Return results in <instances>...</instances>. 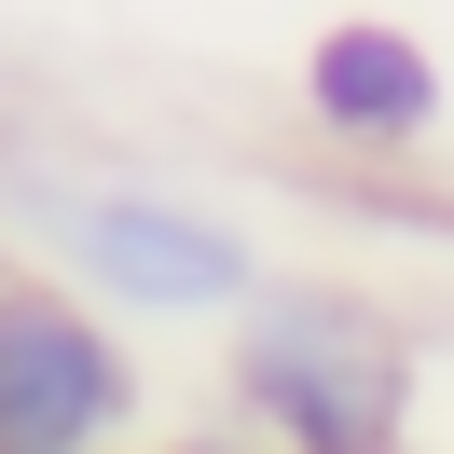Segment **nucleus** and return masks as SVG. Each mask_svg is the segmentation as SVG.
<instances>
[{"label":"nucleus","instance_id":"7ed1b4c3","mask_svg":"<svg viewBox=\"0 0 454 454\" xmlns=\"http://www.w3.org/2000/svg\"><path fill=\"white\" fill-rule=\"evenodd\" d=\"M42 221L69 234V248L97 262L111 289H138V303H221L248 262H234L221 221H193V207H138V193H56Z\"/></svg>","mask_w":454,"mask_h":454},{"label":"nucleus","instance_id":"20e7f679","mask_svg":"<svg viewBox=\"0 0 454 454\" xmlns=\"http://www.w3.org/2000/svg\"><path fill=\"white\" fill-rule=\"evenodd\" d=\"M317 111H331L344 138H427V124H441V69L399 28H331L317 42Z\"/></svg>","mask_w":454,"mask_h":454},{"label":"nucleus","instance_id":"f03ea898","mask_svg":"<svg viewBox=\"0 0 454 454\" xmlns=\"http://www.w3.org/2000/svg\"><path fill=\"white\" fill-rule=\"evenodd\" d=\"M111 413H124V372L83 317L0 303V454H83Z\"/></svg>","mask_w":454,"mask_h":454},{"label":"nucleus","instance_id":"f257e3e1","mask_svg":"<svg viewBox=\"0 0 454 454\" xmlns=\"http://www.w3.org/2000/svg\"><path fill=\"white\" fill-rule=\"evenodd\" d=\"M248 386L289 413L303 454H386V427H399V344L372 331V317H344V303H276L262 344H248Z\"/></svg>","mask_w":454,"mask_h":454}]
</instances>
